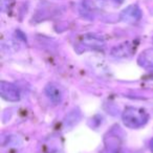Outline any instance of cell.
<instances>
[{"mask_svg": "<svg viewBox=\"0 0 153 153\" xmlns=\"http://www.w3.org/2000/svg\"><path fill=\"white\" fill-rule=\"evenodd\" d=\"M149 114L146 110L136 107H126L122 114V121L130 129H138L147 124Z\"/></svg>", "mask_w": 153, "mask_h": 153, "instance_id": "6da1fadb", "label": "cell"}, {"mask_svg": "<svg viewBox=\"0 0 153 153\" xmlns=\"http://www.w3.org/2000/svg\"><path fill=\"white\" fill-rule=\"evenodd\" d=\"M0 96L7 102H18L20 100V91L17 86L10 82H0Z\"/></svg>", "mask_w": 153, "mask_h": 153, "instance_id": "7a4b0ae2", "label": "cell"}, {"mask_svg": "<svg viewBox=\"0 0 153 153\" xmlns=\"http://www.w3.org/2000/svg\"><path fill=\"white\" fill-rule=\"evenodd\" d=\"M80 44L84 47V51L86 49H90V51H101L104 48L105 42L101 37L96 36L92 34H87L82 36L80 39Z\"/></svg>", "mask_w": 153, "mask_h": 153, "instance_id": "3957f363", "label": "cell"}, {"mask_svg": "<svg viewBox=\"0 0 153 153\" xmlns=\"http://www.w3.org/2000/svg\"><path fill=\"white\" fill-rule=\"evenodd\" d=\"M120 18L125 23H135L142 18V11L136 4H132L123 10L120 15Z\"/></svg>", "mask_w": 153, "mask_h": 153, "instance_id": "277c9868", "label": "cell"}, {"mask_svg": "<svg viewBox=\"0 0 153 153\" xmlns=\"http://www.w3.org/2000/svg\"><path fill=\"white\" fill-rule=\"evenodd\" d=\"M45 94L46 97L53 103L55 105H58L63 100V91L60 88V86L56 83H48L45 86Z\"/></svg>", "mask_w": 153, "mask_h": 153, "instance_id": "5b68a950", "label": "cell"}, {"mask_svg": "<svg viewBox=\"0 0 153 153\" xmlns=\"http://www.w3.org/2000/svg\"><path fill=\"white\" fill-rule=\"evenodd\" d=\"M137 63L144 68H153V48L145 49L138 56Z\"/></svg>", "mask_w": 153, "mask_h": 153, "instance_id": "8992f818", "label": "cell"}, {"mask_svg": "<svg viewBox=\"0 0 153 153\" xmlns=\"http://www.w3.org/2000/svg\"><path fill=\"white\" fill-rule=\"evenodd\" d=\"M132 53L131 48L130 46L128 45V43H124V44H121L119 46L114 47L111 51L113 57H117V58H125L130 56Z\"/></svg>", "mask_w": 153, "mask_h": 153, "instance_id": "52a82bcc", "label": "cell"}, {"mask_svg": "<svg viewBox=\"0 0 153 153\" xmlns=\"http://www.w3.org/2000/svg\"><path fill=\"white\" fill-rule=\"evenodd\" d=\"M149 147H150V150H151V152L153 153V138L150 140V144H149Z\"/></svg>", "mask_w": 153, "mask_h": 153, "instance_id": "ba28073f", "label": "cell"}, {"mask_svg": "<svg viewBox=\"0 0 153 153\" xmlns=\"http://www.w3.org/2000/svg\"><path fill=\"white\" fill-rule=\"evenodd\" d=\"M115 2L117 3H122V2H124V0H114Z\"/></svg>", "mask_w": 153, "mask_h": 153, "instance_id": "9c48e42d", "label": "cell"}]
</instances>
